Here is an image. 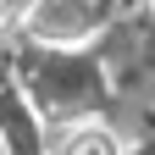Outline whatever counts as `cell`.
I'll return each instance as SVG.
<instances>
[{
  "mask_svg": "<svg viewBox=\"0 0 155 155\" xmlns=\"http://www.w3.org/2000/svg\"><path fill=\"white\" fill-rule=\"evenodd\" d=\"M22 28L33 45H50V50H72L83 45V39H94V28H100V6L94 0H33Z\"/></svg>",
  "mask_w": 155,
  "mask_h": 155,
  "instance_id": "cell-1",
  "label": "cell"
},
{
  "mask_svg": "<svg viewBox=\"0 0 155 155\" xmlns=\"http://www.w3.org/2000/svg\"><path fill=\"white\" fill-rule=\"evenodd\" d=\"M55 155H122V139L105 122H78V127H67V139H61Z\"/></svg>",
  "mask_w": 155,
  "mask_h": 155,
  "instance_id": "cell-2",
  "label": "cell"
},
{
  "mask_svg": "<svg viewBox=\"0 0 155 155\" xmlns=\"http://www.w3.org/2000/svg\"><path fill=\"white\" fill-rule=\"evenodd\" d=\"M6 6H11V17H28V6H33V0H6Z\"/></svg>",
  "mask_w": 155,
  "mask_h": 155,
  "instance_id": "cell-3",
  "label": "cell"
},
{
  "mask_svg": "<svg viewBox=\"0 0 155 155\" xmlns=\"http://www.w3.org/2000/svg\"><path fill=\"white\" fill-rule=\"evenodd\" d=\"M6 22H11V6H6V0H0V28H6Z\"/></svg>",
  "mask_w": 155,
  "mask_h": 155,
  "instance_id": "cell-4",
  "label": "cell"
},
{
  "mask_svg": "<svg viewBox=\"0 0 155 155\" xmlns=\"http://www.w3.org/2000/svg\"><path fill=\"white\" fill-rule=\"evenodd\" d=\"M0 155H11V144H6V133H0Z\"/></svg>",
  "mask_w": 155,
  "mask_h": 155,
  "instance_id": "cell-5",
  "label": "cell"
},
{
  "mask_svg": "<svg viewBox=\"0 0 155 155\" xmlns=\"http://www.w3.org/2000/svg\"><path fill=\"white\" fill-rule=\"evenodd\" d=\"M139 6H144V11H150V17H155V0H139Z\"/></svg>",
  "mask_w": 155,
  "mask_h": 155,
  "instance_id": "cell-6",
  "label": "cell"
}]
</instances>
